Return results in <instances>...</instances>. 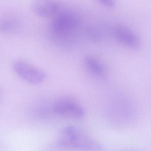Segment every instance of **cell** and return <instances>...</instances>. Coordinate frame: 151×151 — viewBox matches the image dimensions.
<instances>
[{"label": "cell", "mask_w": 151, "mask_h": 151, "mask_svg": "<svg viewBox=\"0 0 151 151\" xmlns=\"http://www.w3.org/2000/svg\"><path fill=\"white\" fill-rule=\"evenodd\" d=\"M58 144L63 148L85 151H98L102 145L76 126H68L60 133Z\"/></svg>", "instance_id": "1"}, {"label": "cell", "mask_w": 151, "mask_h": 151, "mask_svg": "<svg viewBox=\"0 0 151 151\" xmlns=\"http://www.w3.org/2000/svg\"><path fill=\"white\" fill-rule=\"evenodd\" d=\"M12 68L19 78L30 84H40L47 78L43 71L24 60H15L12 63Z\"/></svg>", "instance_id": "2"}, {"label": "cell", "mask_w": 151, "mask_h": 151, "mask_svg": "<svg viewBox=\"0 0 151 151\" xmlns=\"http://www.w3.org/2000/svg\"><path fill=\"white\" fill-rule=\"evenodd\" d=\"M53 111L59 116L74 119H80L85 116L83 108L77 102L70 99H63L56 102Z\"/></svg>", "instance_id": "3"}, {"label": "cell", "mask_w": 151, "mask_h": 151, "mask_svg": "<svg viewBox=\"0 0 151 151\" xmlns=\"http://www.w3.org/2000/svg\"><path fill=\"white\" fill-rule=\"evenodd\" d=\"M79 24V18L75 14L65 12L59 14L54 19L51 27L55 33L64 35L74 31Z\"/></svg>", "instance_id": "4"}, {"label": "cell", "mask_w": 151, "mask_h": 151, "mask_svg": "<svg viewBox=\"0 0 151 151\" xmlns=\"http://www.w3.org/2000/svg\"><path fill=\"white\" fill-rule=\"evenodd\" d=\"M115 39L122 45L133 50L141 47V40L137 35L127 26L119 25L114 30Z\"/></svg>", "instance_id": "5"}, {"label": "cell", "mask_w": 151, "mask_h": 151, "mask_svg": "<svg viewBox=\"0 0 151 151\" xmlns=\"http://www.w3.org/2000/svg\"><path fill=\"white\" fill-rule=\"evenodd\" d=\"M22 23L19 16L14 12H5L0 14V33L13 34L21 29Z\"/></svg>", "instance_id": "6"}, {"label": "cell", "mask_w": 151, "mask_h": 151, "mask_svg": "<svg viewBox=\"0 0 151 151\" xmlns=\"http://www.w3.org/2000/svg\"><path fill=\"white\" fill-rule=\"evenodd\" d=\"M31 9L36 16L46 18L57 13L58 5L55 0H32Z\"/></svg>", "instance_id": "7"}, {"label": "cell", "mask_w": 151, "mask_h": 151, "mask_svg": "<svg viewBox=\"0 0 151 151\" xmlns=\"http://www.w3.org/2000/svg\"><path fill=\"white\" fill-rule=\"evenodd\" d=\"M84 62L86 67L92 74L98 76L104 75V68L97 59L91 56L87 55L84 58Z\"/></svg>", "instance_id": "8"}, {"label": "cell", "mask_w": 151, "mask_h": 151, "mask_svg": "<svg viewBox=\"0 0 151 151\" xmlns=\"http://www.w3.org/2000/svg\"><path fill=\"white\" fill-rule=\"evenodd\" d=\"M101 5L107 8H114L116 5V0H96Z\"/></svg>", "instance_id": "9"}]
</instances>
